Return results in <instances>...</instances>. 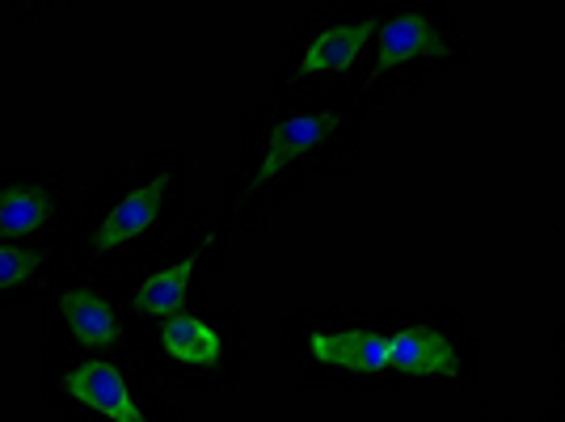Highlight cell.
Masks as SVG:
<instances>
[{
	"mask_svg": "<svg viewBox=\"0 0 565 422\" xmlns=\"http://www.w3.org/2000/svg\"><path fill=\"white\" fill-rule=\"evenodd\" d=\"M359 89L312 97H282L266 110L241 118L236 165L224 190L228 224L262 229L275 208L317 169L351 161L363 123Z\"/></svg>",
	"mask_w": 565,
	"mask_h": 422,
	"instance_id": "1",
	"label": "cell"
},
{
	"mask_svg": "<svg viewBox=\"0 0 565 422\" xmlns=\"http://www.w3.org/2000/svg\"><path fill=\"white\" fill-rule=\"evenodd\" d=\"M190 157L182 148H148L136 161L110 165L76 199L72 215V262L122 275L157 254L186 224Z\"/></svg>",
	"mask_w": 565,
	"mask_h": 422,
	"instance_id": "2",
	"label": "cell"
},
{
	"mask_svg": "<svg viewBox=\"0 0 565 422\" xmlns=\"http://www.w3.org/2000/svg\"><path fill=\"white\" fill-rule=\"evenodd\" d=\"M39 398L55 422H182L178 405L152 384L140 355L43 359Z\"/></svg>",
	"mask_w": 565,
	"mask_h": 422,
	"instance_id": "3",
	"label": "cell"
},
{
	"mask_svg": "<svg viewBox=\"0 0 565 422\" xmlns=\"http://www.w3.org/2000/svg\"><path fill=\"white\" fill-rule=\"evenodd\" d=\"M39 317H43V359L140 355L143 326L127 305L118 275L72 262L39 300Z\"/></svg>",
	"mask_w": 565,
	"mask_h": 422,
	"instance_id": "4",
	"label": "cell"
},
{
	"mask_svg": "<svg viewBox=\"0 0 565 422\" xmlns=\"http://www.w3.org/2000/svg\"><path fill=\"white\" fill-rule=\"evenodd\" d=\"M380 9L367 4H333V9H308L291 25V43L282 55L279 89L287 97L342 94L354 72L363 76L367 55L376 43Z\"/></svg>",
	"mask_w": 565,
	"mask_h": 422,
	"instance_id": "5",
	"label": "cell"
},
{
	"mask_svg": "<svg viewBox=\"0 0 565 422\" xmlns=\"http://www.w3.org/2000/svg\"><path fill=\"white\" fill-rule=\"evenodd\" d=\"M228 229H233L228 215H207V211L190 215L157 254H148L140 266L118 275V287H122V296H127V305L143 329L194 305L199 279L224 259Z\"/></svg>",
	"mask_w": 565,
	"mask_h": 422,
	"instance_id": "6",
	"label": "cell"
},
{
	"mask_svg": "<svg viewBox=\"0 0 565 422\" xmlns=\"http://www.w3.org/2000/svg\"><path fill=\"white\" fill-rule=\"evenodd\" d=\"M143 368L173 384H228L241 372V317L224 308L186 305L143 329Z\"/></svg>",
	"mask_w": 565,
	"mask_h": 422,
	"instance_id": "7",
	"label": "cell"
},
{
	"mask_svg": "<svg viewBox=\"0 0 565 422\" xmlns=\"http://www.w3.org/2000/svg\"><path fill=\"white\" fill-rule=\"evenodd\" d=\"M456 48H451V25L439 9L426 4H397V9H380L376 43L367 55V68L359 76V97H380L393 85L414 81L423 68L448 64Z\"/></svg>",
	"mask_w": 565,
	"mask_h": 422,
	"instance_id": "8",
	"label": "cell"
},
{
	"mask_svg": "<svg viewBox=\"0 0 565 422\" xmlns=\"http://www.w3.org/2000/svg\"><path fill=\"white\" fill-rule=\"evenodd\" d=\"M76 199L64 169L0 165V241L68 236Z\"/></svg>",
	"mask_w": 565,
	"mask_h": 422,
	"instance_id": "9",
	"label": "cell"
},
{
	"mask_svg": "<svg viewBox=\"0 0 565 422\" xmlns=\"http://www.w3.org/2000/svg\"><path fill=\"white\" fill-rule=\"evenodd\" d=\"M72 266L68 236L0 241V308L39 305Z\"/></svg>",
	"mask_w": 565,
	"mask_h": 422,
	"instance_id": "10",
	"label": "cell"
},
{
	"mask_svg": "<svg viewBox=\"0 0 565 422\" xmlns=\"http://www.w3.org/2000/svg\"><path fill=\"white\" fill-rule=\"evenodd\" d=\"M388 376H414V380H456L460 351L451 334L435 321L414 326H388Z\"/></svg>",
	"mask_w": 565,
	"mask_h": 422,
	"instance_id": "11",
	"label": "cell"
}]
</instances>
